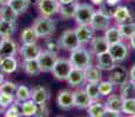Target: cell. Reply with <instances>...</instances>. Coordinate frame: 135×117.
I'll return each instance as SVG.
<instances>
[{"label":"cell","instance_id":"obj_1","mask_svg":"<svg viewBox=\"0 0 135 117\" xmlns=\"http://www.w3.org/2000/svg\"><path fill=\"white\" fill-rule=\"evenodd\" d=\"M69 61H71L73 68L85 70L87 67L92 66V53L84 47H79L78 49L71 52Z\"/></svg>","mask_w":135,"mask_h":117},{"label":"cell","instance_id":"obj_2","mask_svg":"<svg viewBox=\"0 0 135 117\" xmlns=\"http://www.w3.org/2000/svg\"><path fill=\"white\" fill-rule=\"evenodd\" d=\"M32 27L34 28L39 38H48L55 30V22L51 18L39 17L38 19L34 20Z\"/></svg>","mask_w":135,"mask_h":117},{"label":"cell","instance_id":"obj_3","mask_svg":"<svg viewBox=\"0 0 135 117\" xmlns=\"http://www.w3.org/2000/svg\"><path fill=\"white\" fill-rule=\"evenodd\" d=\"M73 66H72L69 59H64V58H59L58 61L55 62L53 69H52V74L59 81H66L68 79L69 74H71Z\"/></svg>","mask_w":135,"mask_h":117},{"label":"cell","instance_id":"obj_4","mask_svg":"<svg viewBox=\"0 0 135 117\" xmlns=\"http://www.w3.org/2000/svg\"><path fill=\"white\" fill-rule=\"evenodd\" d=\"M95 9L89 4H78L76 12H75V21L78 25H90L93 17L95 14Z\"/></svg>","mask_w":135,"mask_h":117},{"label":"cell","instance_id":"obj_5","mask_svg":"<svg viewBox=\"0 0 135 117\" xmlns=\"http://www.w3.org/2000/svg\"><path fill=\"white\" fill-rule=\"evenodd\" d=\"M59 42H60L61 48H64L65 50H68V52L75 50L81 45L76 36L75 29H66L61 34L60 39H59Z\"/></svg>","mask_w":135,"mask_h":117},{"label":"cell","instance_id":"obj_6","mask_svg":"<svg viewBox=\"0 0 135 117\" xmlns=\"http://www.w3.org/2000/svg\"><path fill=\"white\" fill-rule=\"evenodd\" d=\"M60 6L61 4L59 0H38L37 2L39 13L41 14V17L46 18H52L56 13H59Z\"/></svg>","mask_w":135,"mask_h":117},{"label":"cell","instance_id":"obj_7","mask_svg":"<svg viewBox=\"0 0 135 117\" xmlns=\"http://www.w3.org/2000/svg\"><path fill=\"white\" fill-rule=\"evenodd\" d=\"M58 54H54V53H51L48 50H41L40 55L38 58V62H39V66H40V69L41 72L44 73H49L52 72L53 69L54 64L55 62L58 61Z\"/></svg>","mask_w":135,"mask_h":117},{"label":"cell","instance_id":"obj_8","mask_svg":"<svg viewBox=\"0 0 135 117\" xmlns=\"http://www.w3.org/2000/svg\"><path fill=\"white\" fill-rule=\"evenodd\" d=\"M108 80L113 83L114 85H122L123 83H126L129 79V72H127V69L122 66L116 64L112 70H109V76Z\"/></svg>","mask_w":135,"mask_h":117},{"label":"cell","instance_id":"obj_9","mask_svg":"<svg viewBox=\"0 0 135 117\" xmlns=\"http://www.w3.org/2000/svg\"><path fill=\"white\" fill-rule=\"evenodd\" d=\"M108 53L113 56V59L115 60L116 62H122L128 58L129 49H128V46L122 41V42H118V43H114V45H110L109 48H108Z\"/></svg>","mask_w":135,"mask_h":117},{"label":"cell","instance_id":"obj_10","mask_svg":"<svg viewBox=\"0 0 135 117\" xmlns=\"http://www.w3.org/2000/svg\"><path fill=\"white\" fill-rule=\"evenodd\" d=\"M19 53L24 60H37L41 53V48L37 43H22Z\"/></svg>","mask_w":135,"mask_h":117},{"label":"cell","instance_id":"obj_11","mask_svg":"<svg viewBox=\"0 0 135 117\" xmlns=\"http://www.w3.org/2000/svg\"><path fill=\"white\" fill-rule=\"evenodd\" d=\"M94 32L95 29L90 25H79L75 28V33L81 45L90 42L92 39L94 38Z\"/></svg>","mask_w":135,"mask_h":117},{"label":"cell","instance_id":"obj_12","mask_svg":"<svg viewBox=\"0 0 135 117\" xmlns=\"http://www.w3.org/2000/svg\"><path fill=\"white\" fill-rule=\"evenodd\" d=\"M56 102L61 109L68 110L74 106V94L66 89L61 90V91H59V95L56 97Z\"/></svg>","mask_w":135,"mask_h":117},{"label":"cell","instance_id":"obj_13","mask_svg":"<svg viewBox=\"0 0 135 117\" xmlns=\"http://www.w3.org/2000/svg\"><path fill=\"white\" fill-rule=\"evenodd\" d=\"M116 64H118V62L113 59V56H112L108 52L97 55V66L101 70H107V72H109Z\"/></svg>","mask_w":135,"mask_h":117},{"label":"cell","instance_id":"obj_14","mask_svg":"<svg viewBox=\"0 0 135 117\" xmlns=\"http://www.w3.org/2000/svg\"><path fill=\"white\" fill-rule=\"evenodd\" d=\"M90 26H92L95 30H106L107 28H109V26H110V18L106 17V15L102 14L101 12L97 11L94 17H93L92 21H90Z\"/></svg>","mask_w":135,"mask_h":117},{"label":"cell","instance_id":"obj_15","mask_svg":"<svg viewBox=\"0 0 135 117\" xmlns=\"http://www.w3.org/2000/svg\"><path fill=\"white\" fill-rule=\"evenodd\" d=\"M74 94V106L79 109H87L93 103L92 98L88 96L85 89H78L73 93Z\"/></svg>","mask_w":135,"mask_h":117},{"label":"cell","instance_id":"obj_16","mask_svg":"<svg viewBox=\"0 0 135 117\" xmlns=\"http://www.w3.org/2000/svg\"><path fill=\"white\" fill-rule=\"evenodd\" d=\"M18 52V46L11 38H1L0 53L2 56H14Z\"/></svg>","mask_w":135,"mask_h":117},{"label":"cell","instance_id":"obj_17","mask_svg":"<svg viewBox=\"0 0 135 117\" xmlns=\"http://www.w3.org/2000/svg\"><path fill=\"white\" fill-rule=\"evenodd\" d=\"M108 48H109V45L103 36H94L90 41V49H92V53L95 55L106 53L108 52Z\"/></svg>","mask_w":135,"mask_h":117},{"label":"cell","instance_id":"obj_18","mask_svg":"<svg viewBox=\"0 0 135 117\" xmlns=\"http://www.w3.org/2000/svg\"><path fill=\"white\" fill-rule=\"evenodd\" d=\"M31 100L38 105L46 104L47 101L49 100V93L45 87H35L32 89V96Z\"/></svg>","mask_w":135,"mask_h":117},{"label":"cell","instance_id":"obj_19","mask_svg":"<svg viewBox=\"0 0 135 117\" xmlns=\"http://www.w3.org/2000/svg\"><path fill=\"white\" fill-rule=\"evenodd\" d=\"M67 83H68L71 87H81L85 82H86V79H85V72L82 69H76L73 68L69 74L68 79L66 80Z\"/></svg>","mask_w":135,"mask_h":117},{"label":"cell","instance_id":"obj_20","mask_svg":"<svg viewBox=\"0 0 135 117\" xmlns=\"http://www.w3.org/2000/svg\"><path fill=\"white\" fill-rule=\"evenodd\" d=\"M113 19L118 23H123V22H132L133 18L131 15L129 8L127 6H118L115 9V13L113 15Z\"/></svg>","mask_w":135,"mask_h":117},{"label":"cell","instance_id":"obj_21","mask_svg":"<svg viewBox=\"0 0 135 117\" xmlns=\"http://www.w3.org/2000/svg\"><path fill=\"white\" fill-rule=\"evenodd\" d=\"M103 38L106 39V41L108 42L109 46L114 45V43H118V42H122L123 41V36L121 35L118 26H112V27L107 28V29L105 30Z\"/></svg>","mask_w":135,"mask_h":117},{"label":"cell","instance_id":"obj_22","mask_svg":"<svg viewBox=\"0 0 135 117\" xmlns=\"http://www.w3.org/2000/svg\"><path fill=\"white\" fill-rule=\"evenodd\" d=\"M122 104L123 100L120 95H109L107 101L105 102L106 109L110 111H115V113H122Z\"/></svg>","mask_w":135,"mask_h":117},{"label":"cell","instance_id":"obj_23","mask_svg":"<svg viewBox=\"0 0 135 117\" xmlns=\"http://www.w3.org/2000/svg\"><path fill=\"white\" fill-rule=\"evenodd\" d=\"M85 72V79H86V82H95L99 83L101 82V79H102V70L99 68L98 66H89L87 67Z\"/></svg>","mask_w":135,"mask_h":117},{"label":"cell","instance_id":"obj_24","mask_svg":"<svg viewBox=\"0 0 135 117\" xmlns=\"http://www.w3.org/2000/svg\"><path fill=\"white\" fill-rule=\"evenodd\" d=\"M18 69V61L14 56H4L0 64V70L4 74H12Z\"/></svg>","mask_w":135,"mask_h":117},{"label":"cell","instance_id":"obj_25","mask_svg":"<svg viewBox=\"0 0 135 117\" xmlns=\"http://www.w3.org/2000/svg\"><path fill=\"white\" fill-rule=\"evenodd\" d=\"M18 17H19V14H18L9 5L0 6V19L1 20L11 22V23H15Z\"/></svg>","mask_w":135,"mask_h":117},{"label":"cell","instance_id":"obj_26","mask_svg":"<svg viewBox=\"0 0 135 117\" xmlns=\"http://www.w3.org/2000/svg\"><path fill=\"white\" fill-rule=\"evenodd\" d=\"M22 69L28 76H37L41 73L40 66L37 60H24L22 62Z\"/></svg>","mask_w":135,"mask_h":117},{"label":"cell","instance_id":"obj_27","mask_svg":"<svg viewBox=\"0 0 135 117\" xmlns=\"http://www.w3.org/2000/svg\"><path fill=\"white\" fill-rule=\"evenodd\" d=\"M106 105L105 103L100 101H94L87 108V113L89 117H102L103 114L106 113Z\"/></svg>","mask_w":135,"mask_h":117},{"label":"cell","instance_id":"obj_28","mask_svg":"<svg viewBox=\"0 0 135 117\" xmlns=\"http://www.w3.org/2000/svg\"><path fill=\"white\" fill-rule=\"evenodd\" d=\"M120 96L122 97V100L135 98V82L128 80L126 83L120 85Z\"/></svg>","mask_w":135,"mask_h":117},{"label":"cell","instance_id":"obj_29","mask_svg":"<svg viewBox=\"0 0 135 117\" xmlns=\"http://www.w3.org/2000/svg\"><path fill=\"white\" fill-rule=\"evenodd\" d=\"M79 2H72V4H66V5H61L60 9H59V14L61 15L62 19L67 20L71 18L75 17V12H76V7Z\"/></svg>","mask_w":135,"mask_h":117},{"label":"cell","instance_id":"obj_30","mask_svg":"<svg viewBox=\"0 0 135 117\" xmlns=\"http://www.w3.org/2000/svg\"><path fill=\"white\" fill-rule=\"evenodd\" d=\"M20 39H21L22 43H37L39 36L37 34V32L34 30V28L28 27V28H26V29H24L21 32Z\"/></svg>","mask_w":135,"mask_h":117},{"label":"cell","instance_id":"obj_31","mask_svg":"<svg viewBox=\"0 0 135 117\" xmlns=\"http://www.w3.org/2000/svg\"><path fill=\"white\" fill-rule=\"evenodd\" d=\"M118 28L120 30L121 35L123 36V39H131L135 34V22L134 21L119 23Z\"/></svg>","mask_w":135,"mask_h":117},{"label":"cell","instance_id":"obj_32","mask_svg":"<svg viewBox=\"0 0 135 117\" xmlns=\"http://www.w3.org/2000/svg\"><path fill=\"white\" fill-rule=\"evenodd\" d=\"M31 2H32L31 0H11L9 6L20 15V14H22V13H25L27 11L30 5H31Z\"/></svg>","mask_w":135,"mask_h":117},{"label":"cell","instance_id":"obj_33","mask_svg":"<svg viewBox=\"0 0 135 117\" xmlns=\"http://www.w3.org/2000/svg\"><path fill=\"white\" fill-rule=\"evenodd\" d=\"M31 96H32V90L27 85H18L17 93H15V100L22 103L25 101L31 100Z\"/></svg>","mask_w":135,"mask_h":117},{"label":"cell","instance_id":"obj_34","mask_svg":"<svg viewBox=\"0 0 135 117\" xmlns=\"http://www.w3.org/2000/svg\"><path fill=\"white\" fill-rule=\"evenodd\" d=\"M14 32V23L4 21V20L0 19V38H12Z\"/></svg>","mask_w":135,"mask_h":117},{"label":"cell","instance_id":"obj_35","mask_svg":"<svg viewBox=\"0 0 135 117\" xmlns=\"http://www.w3.org/2000/svg\"><path fill=\"white\" fill-rule=\"evenodd\" d=\"M37 108H38V104L33 102L32 100H28V101L22 102L21 103V114H22V116H25V117L34 116V114L37 113Z\"/></svg>","mask_w":135,"mask_h":117},{"label":"cell","instance_id":"obj_36","mask_svg":"<svg viewBox=\"0 0 135 117\" xmlns=\"http://www.w3.org/2000/svg\"><path fill=\"white\" fill-rule=\"evenodd\" d=\"M86 93L88 94L92 101H99V98L101 97V94H100V89H99V83H95V82H88V84L86 85L85 88Z\"/></svg>","mask_w":135,"mask_h":117},{"label":"cell","instance_id":"obj_37","mask_svg":"<svg viewBox=\"0 0 135 117\" xmlns=\"http://www.w3.org/2000/svg\"><path fill=\"white\" fill-rule=\"evenodd\" d=\"M17 89H18V85L11 81H4L1 84H0V94L15 96Z\"/></svg>","mask_w":135,"mask_h":117},{"label":"cell","instance_id":"obj_38","mask_svg":"<svg viewBox=\"0 0 135 117\" xmlns=\"http://www.w3.org/2000/svg\"><path fill=\"white\" fill-rule=\"evenodd\" d=\"M45 47H46V50L51 52V53H54V54H59V50L61 49L59 40H55V39H53V38H46Z\"/></svg>","mask_w":135,"mask_h":117},{"label":"cell","instance_id":"obj_39","mask_svg":"<svg viewBox=\"0 0 135 117\" xmlns=\"http://www.w3.org/2000/svg\"><path fill=\"white\" fill-rule=\"evenodd\" d=\"M99 89H100L101 96H107L108 97V96L112 95V93H113L114 84L109 80H107V81H101V82H99Z\"/></svg>","mask_w":135,"mask_h":117},{"label":"cell","instance_id":"obj_40","mask_svg":"<svg viewBox=\"0 0 135 117\" xmlns=\"http://www.w3.org/2000/svg\"><path fill=\"white\" fill-rule=\"evenodd\" d=\"M122 113L128 115H134L135 114V98H128L123 100L122 104Z\"/></svg>","mask_w":135,"mask_h":117},{"label":"cell","instance_id":"obj_41","mask_svg":"<svg viewBox=\"0 0 135 117\" xmlns=\"http://www.w3.org/2000/svg\"><path fill=\"white\" fill-rule=\"evenodd\" d=\"M116 7L118 6H113V5H109V4H107V2H105V4H102L100 6L99 12H101L102 14H105L106 17H108V18H113Z\"/></svg>","mask_w":135,"mask_h":117},{"label":"cell","instance_id":"obj_42","mask_svg":"<svg viewBox=\"0 0 135 117\" xmlns=\"http://www.w3.org/2000/svg\"><path fill=\"white\" fill-rule=\"evenodd\" d=\"M15 101L14 96H11V95H5V94H0V103L5 106V108H9L13 102Z\"/></svg>","mask_w":135,"mask_h":117},{"label":"cell","instance_id":"obj_43","mask_svg":"<svg viewBox=\"0 0 135 117\" xmlns=\"http://www.w3.org/2000/svg\"><path fill=\"white\" fill-rule=\"evenodd\" d=\"M49 110L47 108V104H40L37 108V113L34 114L33 117H48Z\"/></svg>","mask_w":135,"mask_h":117},{"label":"cell","instance_id":"obj_44","mask_svg":"<svg viewBox=\"0 0 135 117\" xmlns=\"http://www.w3.org/2000/svg\"><path fill=\"white\" fill-rule=\"evenodd\" d=\"M102 117H121V113H115V111L106 110V113L103 114Z\"/></svg>","mask_w":135,"mask_h":117},{"label":"cell","instance_id":"obj_45","mask_svg":"<svg viewBox=\"0 0 135 117\" xmlns=\"http://www.w3.org/2000/svg\"><path fill=\"white\" fill-rule=\"evenodd\" d=\"M21 115H19V114L14 113V111H12L11 109L7 108V110L5 111V117H20Z\"/></svg>","mask_w":135,"mask_h":117},{"label":"cell","instance_id":"obj_46","mask_svg":"<svg viewBox=\"0 0 135 117\" xmlns=\"http://www.w3.org/2000/svg\"><path fill=\"white\" fill-rule=\"evenodd\" d=\"M129 79L133 82H135V64H133V67L129 70Z\"/></svg>","mask_w":135,"mask_h":117},{"label":"cell","instance_id":"obj_47","mask_svg":"<svg viewBox=\"0 0 135 117\" xmlns=\"http://www.w3.org/2000/svg\"><path fill=\"white\" fill-rule=\"evenodd\" d=\"M121 1H122V0H106V2H107V4L113 5V6H118Z\"/></svg>","mask_w":135,"mask_h":117},{"label":"cell","instance_id":"obj_48","mask_svg":"<svg viewBox=\"0 0 135 117\" xmlns=\"http://www.w3.org/2000/svg\"><path fill=\"white\" fill-rule=\"evenodd\" d=\"M90 1L93 2L94 5H98V6H101L102 4H105L106 0H90Z\"/></svg>","mask_w":135,"mask_h":117},{"label":"cell","instance_id":"obj_49","mask_svg":"<svg viewBox=\"0 0 135 117\" xmlns=\"http://www.w3.org/2000/svg\"><path fill=\"white\" fill-rule=\"evenodd\" d=\"M61 5H66V4H72V2H75L76 0H59Z\"/></svg>","mask_w":135,"mask_h":117},{"label":"cell","instance_id":"obj_50","mask_svg":"<svg viewBox=\"0 0 135 117\" xmlns=\"http://www.w3.org/2000/svg\"><path fill=\"white\" fill-rule=\"evenodd\" d=\"M129 42H131V46H132V48H134L135 49V34L132 36L131 39H129Z\"/></svg>","mask_w":135,"mask_h":117},{"label":"cell","instance_id":"obj_51","mask_svg":"<svg viewBox=\"0 0 135 117\" xmlns=\"http://www.w3.org/2000/svg\"><path fill=\"white\" fill-rule=\"evenodd\" d=\"M11 0H0V6H5V5H9Z\"/></svg>","mask_w":135,"mask_h":117},{"label":"cell","instance_id":"obj_52","mask_svg":"<svg viewBox=\"0 0 135 117\" xmlns=\"http://www.w3.org/2000/svg\"><path fill=\"white\" fill-rule=\"evenodd\" d=\"M4 81H5V74L1 72V70H0V84H1Z\"/></svg>","mask_w":135,"mask_h":117},{"label":"cell","instance_id":"obj_53","mask_svg":"<svg viewBox=\"0 0 135 117\" xmlns=\"http://www.w3.org/2000/svg\"><path fill=\"white\" fill-rule=\"evenodd\" d=\"M5 110H6V108H5V106L0 103V115H2V114L5 113Z\"/></svg>","mask_w":135,"mask_h":117},{"label":"cell","instance_id":"obj_54","mask_svg":"<svg viewBox=\"0 0 135 117\" xmlns=\"http://www.w3.org/2000/svg\"><path fill=\"white\" fill-rule=\"evenodd\" d=\"M2 59H4V56H2L1 54H0V64H1V61H2Z\"/></svg>","mask_w":135,"mask_h":117},{"label":"cell","instance_id":"obj_55","mask_svg":"<svg viewBox=\"0 0 135 117\" xmlns=\"http://www.w3.org/2000/svg\"><path fill=\"white\" fill-rule=\"evenodd\" d=\"M126 117H135V115H128V116H126Z\"/></svg>","mask_w":135,"mask_h":117},{"label":"cell","instance_id":"obj_56","mask_svg":"<svg viewBox=\"0 0 135 117\" xmlns=\"http://www.w3.org/2000/svg\"><path fill=\"white\" fill-rule=\"evenodd\" d=\"M31 1H35V2H38V0H31Z\"/></svg>","mask_w":135,"mask_h":117},{"label":"cell","instance_id":"obj_57","mask_svg":"<svg viewBox=\"0 0 135 117\" xmlns=\"http://www.w3.org/2000/svg\"><path fill=\"white\" fill-rule=\"evenodd\" d=\"M134 115H135V114H134Z\"/></svg>","mask_w":135,"mask_h":117}]
</instances>
